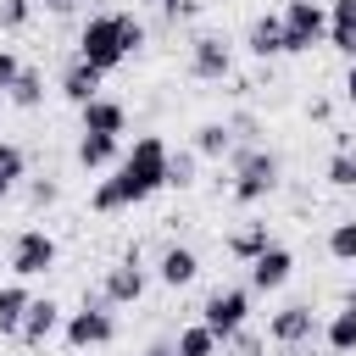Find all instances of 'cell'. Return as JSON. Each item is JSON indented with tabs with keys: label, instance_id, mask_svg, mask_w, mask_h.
<instances>
[{
	"label": "cell",
	"instance_id": "6da1fadb",
	"mask_svg": "<svg viewBox=\"0 0 356 356\" xmlns=\"http://www.w3.org/2000/svg\"><path fill=\"white\" fill-rule=\"evenodd\" d=\"M167 156L172 145L161 134H139L134 150H122V161L111 167V178H100L89 189V211L111 217V211H128V206H145L150 195L167 189Z\"/></svg>",
	"mask_w": 356,
	"mask_h": 356
},
{
	"label": "cell",
	"instance_id": "7a4b0ae2",
	"mask_svg": "<svg viewBox=\"0 0 356 356\" xmlns=\"http://www.w3.org/2000/svg\"><path fill=\"white\" fill-rule=\"evenodd\" d=\"M150 39V28L134 11H95L78 28V61H89L95 72H117L128 56H139Z\"/></svg>",
	"mask_w": 356,
	"mask_h": 356
},
{
	"label": "cell",
	"instance_id": "3957f363",
	"mask_svg": "<svg viewBox=\"0 0 356 356\" xmlns=\"http://www.w3.org/2000/svg\"><path fill=\"white\" fill-rule=\"evenodd\" d=\"M228 195L239 200V206H256V200H267V195H278V184H284V161H278V150H267V145H234L228 150Z\"/></svg>",
	"mask_w": 356,
	"mask_h": 356
},
{
	"label": "cell",
	"instance_id": "277c9868",
	"mask_svg": "<svg viewBox=\"0 0 356 356\" xmlns=\"http://www.w3.org/2000/svg\"><path fill=\"white\" fill-rule=\"evenodd\" d=\"M284 56H306L312 44H328V11L323 0H284Z\"/></svg>",
	"mask_w": 356,
	"mask_h": 356
},
{
	"label": "cell",
	"instance_id": "5b68a950",
	"mask_svg": "<svg viewBox=\"0 0 356 356\" xmlns=\"http://www.w3.org/2000/svg\"><path fill=\"white\" fill-rule=\"evenodd\" d=\"M61 334H67V345L83 356V350H100V345H111V339H117V317H111V306H106L100 295H89L78 312H67Z\"/></svg>",
	"mask_w": 356,
	"mask_h": 356
},
{
	"label": "cell",
	"instance_id": "8992f818",
	"mask_svg": "<svg viewBox=\"0 0 356 356\" xmlns=\"http://www.w3.org/2000/svg\"><path fill=\"white\" fill-rule=\"evenodd\" d=\"M145 289H150V267H145V256H139V245H134V250H122V256L106 267L100 300H106V306H139Z\"/></svg>",
	"mask_w": 356,
	"mask_h": 356
},
{
	"label": "cell",
	"instance_id": "52a82bcc",
	"mask_svg": "<svg viewBox=\"0 0 356 356\" xmlns=\"http://www.w3.org/2000/svg\"><path fill=\"white\" fill-rule=\"evenodd\" d=\"M56 256H61V245H56V234L50 228H22L17 239H11V256H6V267H11V278H44L50 267H56Z\"/></svg>",
	"mask_w": 356,
	"mask_h": 356
},
{
	"label": "cell",
	"instance_id": "ba28073f",
	"mask_svg": "<svg viewBox=\"0 0 356 356\" xmlns=\"http://www.w3.org/2000/svg\"><path fill=\"white\" fill-rule=\"evenodd\" d=\"M200 323L217 334V345L228 339V334H239L245 323H250V289L245 284H222V289H211L206 295V306H200Z\"/></svg>",
	"mask_w": 356,
	"mask_h": 356
},
{
	"label": "cell",
	"instance_id": "9c48e42d",
	"mask_svg": "<svg viewBox=\"0 0 356 356\" xmlns=\"http://www.w3.org/2000/svg\"><path fill=\"white\" fill-rule=\"evenodd\" d=\"M317 334H323V323H317V312H312L306 300H289V306H278V312L267 317V339H273L278 350H306Z\"/></svg>",
	"mask_w": 356,
	"mask_h": 356
},
{
	"label": "cell",
	"instance_id": "30bf717a",
	"mask_svg": "<svg viewBox=\"0 0 356 356\" xmlns=\"http://www.w3.org/2000/svg\"><path fill=\"white\" fill-rule=\"evenodd\" d=\"M189 78H200V83L234 78V44L222 33H195L189 39Z\"/></svg>",
	"mask_w": 356,
	"mask_h": 356
},
{
	"label": "cell",
	"instance_id": "8fae6325",
	"mask_svg": "<svg viewBox=\"0 0 356 356\" xmlns=\"http://www.w3.org/2000/svg\"><path fill=\"white\" fill-rule=\"evenodd\" d=\"M289 273H295V256H289V245L273 239V245L250 261V284H245V289H250V295H273V289L289 284Z\"/></svg>",
	"mask_w": 356,
	"mask_h": 356
},
{
	"label": "cell",
	"instance_id": "7c38bea8",
	"mask_svg": "<svg viewBox=\"0 0 356 356\" xmlns=\"http://www.w3.org/2000/svg\"><path fill=\"white\" fill-rule=\"evenodd\" d=\"M78 122H83V134H111V139H122V134H128V106L111 100V95H95L89 106H78Z\"/></svg>",
	"mask_w": 356,
	"mask_h": 356
},
{
	"label": "cell",
	"instance_id": "4fadbf2b",
	"mask_svg": "<svg viewBox=\"0 0 356 356\" xmlns=\"http://www.w3.org/2000/svg\"><path fill=\"white\" fill-rule=\"evenodd\" d=\"M200 278V256L189 250V245H167L161 256H156V284H167V289H189Z\"/></svg>",
	"mask_w": 356,
	"mask_h": 356
},
{
	"label": "cell",
	"instance_id": "5bb4252c",
	"mask_svg": "<svg viewBox=\"0 0 356 356\" xmlns=\"http://www.w3.org/2000/svg\"><path fill=\"white\" fill-rule=\"evenodd\" d=\"M100 83H106V72H95L89 61H67L61 67V78H56V89H61V100H72V106H89L95 95H100Z\"/></svg>",
	"mask_w": 356,
	"mask_h": 356
},
{
	"label": "cell",
	"instance_id": "9a60e30c",
	"mask_svg": "<svg viewBox=\"0 0 356 356\" xmlns=\"http://www.w3.org/2000/svg\"><path fill=\"white\" fill-rule=\"evenodd\" d=\"M61 323H67V317H61V306H56L50 295H44V300L33 295V300H28V312H22V334H17V339L39 350V345H44V339H50V334H56Z\"/></svg>",
	"mask_w": 356,
	"mask_h": 356
},
{
	"label": "cell",
	"instance_id": "2e32d148",
	"mask_svg": "<svg viewBox=\"0 0 356 356\" xmlns=\"http://www.w3.org/2000/svg\"><path fill=\"white\" fill-rule=\"evenodd\" d=\"M245 50H250L256 61H273V56H284V22H278V11H261V17H250V28H245Z\"/></svg>",
	"mask_w": 356,
	"mask_h": 356
},
{
	"label": "cell",
	"instance_id": "e0dca14e",
	"mask_svg": "<svg viewBox=\"0 0 356 356\" xmlns=\"http://www.w3.org/2000/svg\"><path fill=\"white\" fill-rule=\"evenodd\" d=\"M78 167L83 172H106V167H117L122 161V139H111V134H78Z\"/></svg>",
	"mask_w": 356,
	"mask_h": 356
},
{
	"label": "cell",
	"instance_id": "ac0fdd59",
	"mask_svg": "<svg viewBox=\"0 0 356 356\" xmlns=\"http://www.w3.org/2000/svg\"><path fill=\"white\" fill-rule=\"evenodd\" d=\"M323 11H328V44L345 61H356V0H328Z\"/></svg>",
	"mask_w": 356,
	"mask_h": 356
},
{
	"label": "cell",
	"instance_id": "d6986e66",
	"mask_svg": "<svg viewBox=\"0 0 356 356\" xmlns=\"http://www.w3.org/2000/svg\"><path fill=\"white\" fill-rule=\"evenodd\" d=\"M267 245H273V228H267V222H239V228L222 239V250H228L234 261H245V267H250V261H256Z\"/></svg>",
	"mask_w": 356,
	"mask_h": 356
},
{
	"label": "cell",
	"instance_id": "ffe728a7",
	"mask_svg": "<svg viewBox=\"0 0 356 356\" xmlns=\"http://www.w3.org/2000/svg\"><path fill=\"white\" fill-rule=\"evenodd\" d=\"M28 284L22 278H11V284H0V339H17L22 334V312H28Z\"/></svg>",
	"mask_w": 356,
	"mask_h": 356
},
{
	"label": "cell",
	"instance_id": "44dd1931",
	"mask_svg": "<svg viewBox=\"0 0 356 356\" xmlns=\"http://www.w3.org/2000/svg\"><path fill=\"white\" fill-rule=\"evenodd\" d=\"M189 150H195L200 161H222V156L234 150V134H228V122H222V117L200 122V128H195V139H189Z\"/></svg>",
	"mask_w": 356,
	"mask_h": 356
},
{
	"label": "cell",
	"instance_id": "7402d4cb",
	"mask_svg": "<svg viewBox=\"0 0 356 356\" xmlns=\"http://www.w3.org/2000/svg\"><path fill=\"white\" fill-rule=\"evenodd\" d=\"M6 100H11L17 111H39V106H44V72L22 61V72H17V83L6 89Z\"/></svg>",
	"mask_w": 356,
	"mask_h": 356
},
{
	"label": "cell",
	"instance_id": "603a6c76",
	"mask_svg": "<svg viewBox=\"0 0 356 356\" xmlns=\"http://www.w3.org/2000/svg\"><path fill=\"white\" fill-rule=\"evenodd\" d=\"M323 345H328L334 356H350V350H356V306H339V312L323 323Z\"/></svg>",
	"mask_w": 356,
	"mask_h": 356
},
{
	"label": "cell",
	"instance_id": "cb8c5ba5",
	"mask_svg": "<svg viewBox=\"0 0 356 356\" xmlns=\"http://www.w3.org/2000/svg\"><path fill=\"white\" fill-rule=\"evenodd\" d=\"M22 178H28V150H22L17 139H0V200H6Z\"/></svg>",
	"mask_w": 356,
	"mask_h": 356
},
{
	"label": "cell",
	"instance_id": "d4e9b609",
	"mask_svg": "<svg viewBox=\"0 0 356 356\" xmlns=\"http://www.w3.org/2000/svg\"><path fill=\"white\" fill-rule=\"evenodd\" d=\"M172 356H217V334H211L206 323H189V328H178Z\"/></svg>",
	"mask_w": 356,
	"mask_h": 356
},
{
	"label": "cell",
	"instance_id": "484cf974",
	"mask_svg": "<svg viewBox=\"0 0 356 356\" xmlns=\"http://www.w3.org/2000/svg\"><path fill=\"white\" fill-rule=\"evenodd\" d=\"M323 178L334 189H356V145H334V156L323 161Z\"/></svg>",
	"mask_w": 356,
	"mask_h": 356
},
{
	"label": "cell",
	"instance_id": "4316f807",
	"mask_svg": "<svg viewBox=\"0 0 356 356\" xmlns=\"http://www.w3.org/2000/svg\"><path fill=\"white\" fill-rule=\"evenodd\" d=\"M195 172H200L195 150H172L167 156V189H195Z\"/></svg>",
	"mask_w": 356,
	"mask_h": 356
},
{
	"label": "cell",
	"instance_id": "83f0119b",
	"mask_svg": "<svg viewBox=\"0 0 356 356\" xmlns=\"http://www.w3.org/2000/svg\"><path fill=\"white\" fill-rule=\"evenodd\" d=\"M217 356H267V334H256V328L245 323L239 334H228V339L217 345Z\"/></svg>",
	"mask_w": 356,
	"mask_h": 356
},
{
	"label": "cell",
	"instance_id": "f1b7e54d",
	"mask_svg": "<svg viewBox=\"0 0 356 356\" xmlns=\"http://www.w3.org/2000/svg\"><path fill=\"white\" fill-rule=\"evenodd\" d=\"M328 256L345 261V267L356 261V217H339V222L328 228Z\"/></svg>",
	"mask_w": 356,
	"mask_h": 356
},
{
	"label": "cell",
	"instance_id": "f546056e",
	"mask_svg": "<svg viewBox=\"0 0 356 356\" xmlns=\"http://www.w3.org/2000/svg\"><path fill=\"white\" fill-rule=\"evenodd\" d=\"M33 11H39V0H0V33H22L33 22Z\"/></svg>",
	"mask_w": 356,
	"mask_h": 356
},
{
	"label": "cell",
	"instance_id": "4dcf8cb0",
	"mask_svg": "<svg viewBox=\"0 0 356 356\" xmlns=\"http://www.w3.org/2000/svg\"><path fill=\"white\" fill-rule=\"evenodd\" d=\"M228 134H234V145H261L267 128H261L256 111H234V117H228Z\"/></svg>",
	"mask_w": 356,
	"mask_h": 356
},
{
	"label": "cell",
	"instance_id": "1f68e13d",
	"mask_svg": "<svg viewBox=\"0 0 356 356\" xmlns=\"http://www.w3.org/2000/svg\"><path fill=\"white\" fill-rule=\"evenodd\" d=\"M56 200H61V184L56 178H33L28 184V211H50Z\"/></svg>",
	"mask_w": 356,
	"mask_h": 356
},
{
	"label": "cell",
	"instance_id": "d6a6232c",
	"mask_svg": "<svg viewBox=\"0 0 356 356\" xmlns=\"http://www.w3.org/2000/svg\"><path fill=\"white\" fill-rule=\"evenodd\" d=\"M17 72H22V61H17V50H6V44H0V100H6V89L17 83Z\"/></svg>",
	"mask_w": 356,
	"mask_h": 356
},
{
	"label": "cell",
	"instance_id": "836d02e7",
	"mask_svg": "<svg viewBox=\"0 0 356 356\" xmlns=\"http://www.w3.org/2000/svg\"><path fill=\"white\" fill-rule=\"evenodd\" d=\"M161 17L167 22H189V17H200V0H172V6H161Z\"/></svg>",
	"mask_w": 356,
	"mask_h": 356
},
{
	"label": "cell",
	"instance_id": "e575fe53",
	"mask_svg": "<svg viewBox=\"0 0 356 356\" xmlns=\"http://www.w3.org/2000/svg\"><path fill=\"white\" fill-rule=\"evenodd\" d=\"M39 6H44L50 17H72V11H78V0H39Z\"/></svg>",
	"mask_w": 356,
	"mask_h": 356
},
{
	"label": "cell",
	"instance_id": "d590c367",
	"mask_svg": "<svg viewBox=\"0 0 356 356\" xmlns=\"http://www.w3.org/2000/svg\"><path fill=\"white\" fill-rule=\"evenodd\" d=\"M306 117H312V122H328V117H334V106H328V100H312V106H306Z\"/></svg>",
	"mask_w": 356,
	"mask_h": 356
},
{
	"label": "cell",
	"instance_id": "8d00e7d4",
	"mask_svg": "<svg viewBox=\"0 0 356 356\" xmlns=\"http://www.w3.org/2000/svg\"><path fill=\"white\" fill-rule=\"evenodd\" d=\"M339 89H345V106H356V61L345 67V83H339Z\"/></svg>",
	"mask_w": 356,
	"mask_h": 356
},
{
	"label": "cell",
	"instance_id": "74e56055",
	"mask_svg": "<svg viewBox=\"0 0 356 356\" xmlns=\"http://www.w3.org/2000/svg\"><path fill=\"white\" fill-rule=\"evenodd\" d=\"M145 356H172V339H150V345H145Z\"/></svg>",
	"mask_w": 356,
	"mask_h": 356
},
{
	"label": "cell",
	"instance_id": "f35d334b",
	"mask_svg": "<svg viewBox=\"0 0 356 356\" xmlns=\"http://www.w3.org/2000/svg\"><path fill=\"white\" fill-rule=\"evenodd\" d=\"M345 306H356V284H350V289H345Z\"/></svg>",
	"mask_w": 356,
	"mask_h": 356
},
{
	"label": "cell",
	"instance_id": "ab89813d",
	"mask_svg": "<svg viewBox=\"0 0 356 356\" xmlns=\"http://www.w3.org/2000/svg\"><path fill=\"white\" fill-rule=\"evenodd\" d=\"M150 6H156V11H161V6H172V0H150Z\"/></svg>",
	"mask_w": 356,
	"mask_h": 356
},
{
	"label": "cell",
	"instance_id": "60d3db41",
	"mask_svg": "<svg viewBox=\"0 0 356 356\" xmlns=\"http://www.w3.org/2000/svg\"><path fill=\"white\" fill-rule=\"evenodd\" d=\"M284 356H306V350H284Z\"/></svg>",
	"mask_w": 356,
	"mask_h": 356
}]
</instances>
